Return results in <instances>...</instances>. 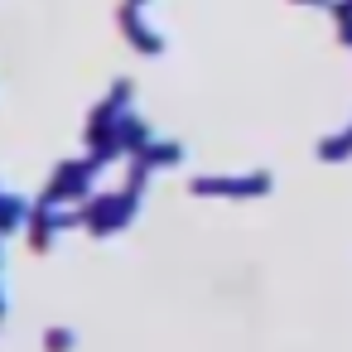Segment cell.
I'll return each mask as SVG.
<instances>
[{
  "label": "cell",
  "mask_w": 352,
  "mask_h": 352,
  "mask_svg": "<svg viewBox=\"0 0 352 352\" xmlns=\"http://www.w3.org/2000/svg\"><path fill=\"white\" fill-rule=\"evenodd\" d=\"M10 314V285H6V246H0V318Z\"/></svg>",
  "instance_id": "8"
},
{
  "label": "cell",
  "mask_w": 352,
  "mask_h": 352,
  "mask_svg": "<svg viewBox=\"0 0 352 352\" xmlns=\"http://www.w3.org/2000/svg\"><path fill=\"white\" fill-rule=\"evenodd\" d=\"M116 25H121V34H126V44H131L135 54H164V34L145 20V10H140V6H126V0H121Z\"/></svg>",
  "instance_id": "5"
},
{
  "label": "cell",
  "mask_w": 352,
  "mask_h": 352,
  "mask_svg": "<svg viewBox=\"0 0 352 352\" xmlns=\"http://www.w3.org/2000/svg\"><path fill=\"white\" fill-rule=\"evenodd\" d=\"M270 188V174H193L188 193L198 198H256Z\"/></svg>",
  "instance_id": "4"
},
{
  "label": "cell",
  "mask_w": 352,
  "mask_h": 352,
  "mask_svg": "<svg viewBox=\"0 0 352 352\" xmlns=\"http://www.w3.org/2000/svg\"><path fill=\"white\" fill-rule=\"evenodd\" d=\"M73 347H78V328H68V323L44 328V352H73Z\"/></svg>",
  "instance_id": "7"
},
{
  "label": "cell",
  "mask_w": 352,
  "mask_h": 352,
  "mask_svg": "<svg viewBox=\"0 0 352 352\" xmlns=\"http://www.w3.org/2000/svg\"><path fill=\"white\" fill-rule=\"evenodd\" d=\"M126 6H140V10H145V6H150V0H126Z\"/></svg>",
  "instance_id": "9"
},
{
  "label": "cell",
  "mask_w": 352,
  "mask_h": 352,
  "mask_svg": "<svg viewBox=\"0 0 352 352\" xmlns=\"http://www.w3.org/2000/svg\"><path fill=\"white\" fill-rule=\"evenodd\" d=\"M82 227V208H58V203H44L34 198V212H30V251H54V241L63 232Z\"/></svg>",
  "instance_id": "3"
},
{
  "label": "cell",
  "mask_w": 352,
  "mask_h": 352,
  "mask_svg": "<svg viewBox=\"0 0 352 352\" xmlns=\"http://www.w3.org/2000/svg\"><path fill=\"white\" fill-rule=\"evenodd\" d=\"M145 184H150V179L131 174V179H126L116 193H92V198L82 203V227H87L92 236H116V232H126V227L140 217Z\"/></svg>",
  "instance_id": "1"
},
{
  "label": "cell",
  "mask_w": 352,
  "mask_h": 352,
  "mask_svg": "<svg viewBox=\"0 0 352 352\" xmlns=\"http://www.w3.org/2000/svg\"><path fill=\"white\" fill-rule=\"evenodd\" d=\"M174 164H184V145L179 140H150V145H140L131 155V174H140V179H150L155 169H174Z\"/></svg>",
  "instance_id": "6"
},
{
  "label": "cell",
  "mask_w": 352,
  "mask_h": 352,
  "mask_svg": "<svg viewBox=\"0 0 352 352\" xmlns=\"http://www.w3.org/2000/svg\"><path fill=\"white\" fill-rule=\"evenodd\" d=\"M102 160L97 155H82V160H63L49 179V188L39 193L44 203H58V208H82L92 193H97V179H102Z\"/></svg>",
  "instance_id": "2"
}]
</instances>
